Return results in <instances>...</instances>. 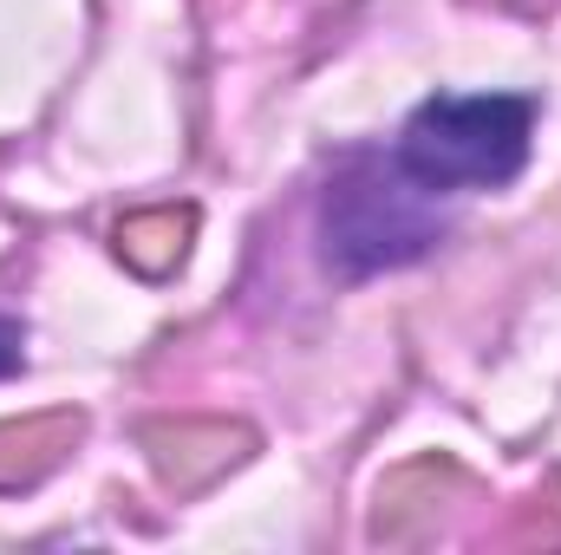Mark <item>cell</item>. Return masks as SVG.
<instances>
[{
  "label": "cell",
  "instance_id": "6da1fadb",
  "mask_svg": "<svg viewBox=\"0 0 561 555\" xmlns=\"http://www.w3.org/2000/svg\"><path fill=\"white\" fill-rule=\"evenodd\" d=\"M444 209L399 157L353 150L320 196V262L340 281H373L424 262L444 242Z\"/></svg>",
  "mask_w": 561,
  "mask_h": 555
},
{
  "label": "cell",
  "instance_id": "7a4b0ae2",
  "mask_svg": "<svg viewBox=\"0 0 561 555\" xmlns=\"http://www.w3.org/2000/svg\"><path fill=\"white\" fill-rule=\"evenodd\" d=\"M536 144V99L523 92H437L405 118L392 157L431 196L503 190L523 177Z\"/></svg>",
  "mask_w": 561,
  "mask_h": 555
},
{
  "label": "cell",
  "instance_id": "3957f363",
  "mask_svg": "<svg viewBox=\"0 0 561 555\" xmlns=\"http://www.w3.org/2000/svg\"><path fill=\"white\" fill-rule=\"evenodd\" d=\"M20 366H26V333H20V320L0 314V380H13Z\"/></svg>",
  "mask_w": 561,
  "mask_h": 555
}]
</instances>
